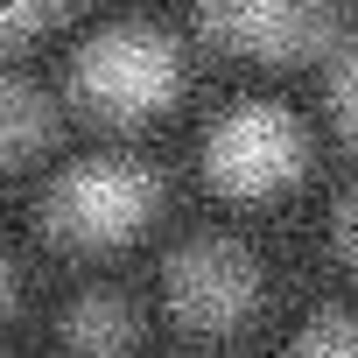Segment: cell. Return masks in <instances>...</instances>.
Here are the masks:
<instances>
[{
    "mask_svg": "<svg viewBox=\"0 0 358 358\" xmlns=\"http://www.w3.org/2000/svg\"><path fill=\"white\" fill-rule=\"evenodd\" d=\"M162 204V183L127 162V155H92V162H71L57 183H50V204H43V225L57 246L71 253H113L127 246Z\"/></svg>",
    "mask_w": 358,
    "mask_h": 358,
    "instance_id": "cell-1",
    "label": "cell"
},
{
    "mask_svg": "<svg viewBox=\"0 0 358 358\" xmlns=\"http://www.w3.org/2000/svg\"><path fill=\"white\" fill-rule=\"evenodd\" d=\"M302 169H309V134H302V120L288 106L246 99V106H232L204 134V176H211L225 197H239V204L281 197Z\"/></svg>",
    "mask_w": 358,
    "mask_h": 358,
    "instance_id": "cell-2",
    "label": "cell"
},
{
    "mask_svg": "<svg viewBox=\"0 0 358 358\" xmlns=\"http://www.w3.org/2000/svg\"><path fill=\"white\" fill-rule=\"evenodd\" d=\"M260 260L239 246V239H190V246H176L169 267H162V302L169 316L183 323L190 337H232L260 316Z\"/></svg>",
    "mask_w": 358,
    "mask_h": 358,
    "instance_id": "cell-3",
    "label": "cell"
},
{
    "mask_svg": "<svg viewBox=\"0 0 358 358\" xmlns=\"http://www.w3.org/2000/svg\"><path fill=\"white\" fill-rule=\"evenodd\" d=\"M176 92H183V57L155 29H113L78 57V99L113 127H141L169 113Z\"/></svg>",
    "mask_w": 358,
    "mask_h": 358,
    "instance_id": "cell-4",
    "label": "cell"
},
{
    "mask_svg": "<svg viewBox=\"0 0 358 358\" xmlns=\"http://www.w3.org/2000/svg\"><path fill=\"white\" fill-rule=\"evenodd\" d=\"M64 344H71V358H134V344H141V316H134L127 295L92 288V295L71 302V316H64Z\"/></svg>",
    "mask_w": 358,
    "mask_h": 358,
    "instance_id": "cell-5",
    "label": "cell"
},
{
    "mask_svg": "<svg viewBox=\"0 0 358 358\" xmlns=\"http://www.w3.org/2000/svg\"><path fill=\"white\" fill-rule=\"evenodd\" d=\"M50 134V106H43V92L36 85H22V78H0V155H29L36 141Z\"/></svg>",
    "mask_w": 358,
    "mask_h": 358,
    "instance_id": "cell-6",
    "label": "cell"
},
{
    "mask_svg": "<svg viewBox=\"0 0 358 358\" xmlns=\"http://www.w3.org/2000/svg\"><path fill=\"white\" fill-rule=\"evenodd\" d=\"M288 358H358V309H330V316H316V323L288 344Z\"/></svg>",
    "mask_w": 358,
    "mask_h": 358,
    "instance_id": "cell-7",
    "label": "cell"
},
{
    "mask_svg": "<svg viewBox=\"0 0 358 358\" xmlns=\"http://www.w3.org/2000/svg\"><path fill=\"white\" fill-rule=\"evenodd\" d=\"M337 113H344V134L358 141V50L337 57Z\"/></svg>",
    "mask_w": 358,
    "mask_h": 358,
    "instance_id": "cell-8",
    "label": "cell"
},
{
    "mask_svg": "<svg viewBox=\"0 0 358 358\" xmlns=\"http://www.w3.org/2000/svg\"><path fill=\"white\" fill-rule=\"evenodd\" d=\"M337 253H344V267H358V190H351L344 211H337Z\"/></svg>",
    "mask_w": 358,
    "mask_h": 358,
    "instance_id": "cell-9",
    "label": "cell"
},
{
    "mask_svg": "<svg viewBox=\"0 0 358 358\" xmlns=\"http://www.w3.org/2000/svg\"><path fill=\"white\" fill-rule=\"evenodd\" d=\"M15 302H22V281H15V267H8V253H0V330H8V316H15Z\"/></svg>",
    "mask_w": 358,
    "mask_h": 358,
    "instance_id": "cell-10",
    "label": "cell"
},
{
    "mask_svg": "<svg viewBox=\"0 0 358 358\" xmlns=\"http://www.w3.org/2000/svg\"><path fill=\"white\" fill-rule=\"evenodd\" d=\"M0 162H8V155H0Z\"/></svg>",
    "mask_w": 358,
    "mask_h": 358,
    "instance_id": "cell-11",
    "label": "cell"
}]
</instances>
